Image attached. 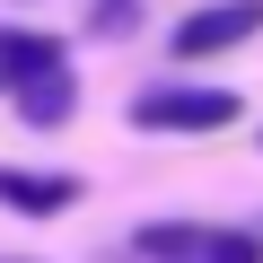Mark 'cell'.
I'll list each match as a JSON object with an SVG mask.
<instances>
[{"label": "cell", "mask_w": 263, "mask_h": 263, "mask_svg": "<svg viewBox=\"0 0 263 263\" xmlns=\"http://www.w3.org/2000/svg\"><path fill=\"white\" fill-rule=\"evenodd\" d=\"M9 97H18V114H27L35 132H53V123H70V105H79V79H70V62H62V70H35V79H18Z\"/></svg>", "instance_id": "277c9868"}, {"label": "cell", "mask_w": 263, "mask_h": 263, "mask_svg": "<svg viewBox=\"0 0 263 263\" xmlns=\"http://www.w3.org/2000/svg\"><path fill=\"white\" fill-rule=\"evenodd\" d=\"M193 237H202V219H149L141 237H132V254H141V263H184Z\"/></svg>", "instance_id": "8992f818"}, {"label": "cell", "mask_w": 263, "mask_h": 263, "mask_svg": "<svg viewBox=\"0 0 263 263\" xmlns=\"http://www.w3.org/2000/svg\"><path fill=\"white\" fill-rule=\"evenodd\" d=\"M263 35V0H211L176 27V62H202V53H228V44H254Z\"/></svg>", "instance_id": "7a4b0ae2"}, {"label": "cell", "mask_w": 263, "mask_h": 263, "mask_svg": "<svg viewBox=\"0 0 263 263\" xmlns=\"http://www.w3.org/2000/svg\"><path fill=\"white\" fill-rule=\"evenodd\" d=\"M132 123H141V132H228L237 123V97L228 88L167 79V88H141V97H132Z\"/></svg>", "instance_id": "6da1fadb"}, {"label": "cell", "mask_w": 263, "mask_h": 263, "mask_svg": "<svg viewBox=\"0 0 263 263\" xmlns=\"http://www.w3.org/2000/svg\"><path fill=\"white\" fill-rule=\"evenodd\" d=\"M0 263H9V254H0Z\"/></svg>", "instance_id": "ba28073f"}, {"label": "cell", "mask_w": 263, "mask_h": 263, "mask_svg": "<svg viewBox=\"0 0 263 263\" xmlns=\"http://www.w3.org/2000/svg\"><path fill=\"white\" fill-rule=\"evenodd\" d=\"M184 263H263V237H254V228H211V219H202V237H193Z\"/></svg>", "instance_id": "52a82bcc"}, {"label": "cell", "mask_w": 263, "mask_h": 263, "mask_svg": "<svg viewBox=\"0 0 263 263\" xmlns=\"http://www.w3.org/2000/svg\"><path fill=\"white\" fill-rule=\"evenodd\" d=\"M79 202V176H35V167H0V211L18 219H53Z\"/></svg>", "instance_id": "3957f363"}, {"label": "cell", "mask_w": 263, "mask_h": 263, "mask_svg": "<svg viewBox=\"0 0 263 263\" xmlns=\"http://www.w3.org/2000/svg\"><path fill=\"white\" fill-rule=\"evenodd\" d=\"M35 70H62V44L35 35V27H0V88H18Z\"/></svg>", "instance_id": "5b68a950"}]
</instances>
